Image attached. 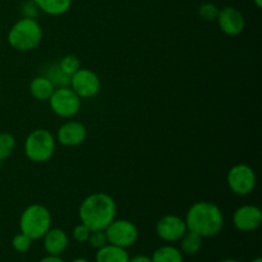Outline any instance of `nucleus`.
<instances>
[{
    "instance_id": "1",
    "label": "nucleus",
    "mask_w": 262,
    "mask_h": 262,
    "mask_svg": "<svg viewBox=\"0 0 262 262\" xmlns=\"http://www.w3.org/2000/svg\"><path fill=\"white\" fill-rule=\"evenodd\" d=\"M78 215L90 230H105L117 216V204L107 193L95 192L81 202Z\"/></svg>"
},
{
    "instance_id": "2",
    "label": "nucleus",
    "mask_w": 262,
    "mask_h": 262,
    "mask_svg": "<svg viewBox=\"0 0 262 262\" xmlns=\"http://www.w3.org/2000/svg\"><path fill=\"white\" fill-rule=\"evenodd\" d=\"M184 220L187 229L201 238L215 237L224 227V214L222 209L209 201H200L192 205Z\"/></svg>"
},
{
    "instance_id": "3",
    "label": "nucleus",
    "mask_w": 262,
    "mask_h": 262,
    "mask_svg": "<svg viewBox=\"0 0 262 262\" xmlns=\"http://www.w3.org/2000/svg\"><path fill=\"white\" fill-rule=\"evenodd\" d=\"M7 40L18 51L33 50L42 40V27L36 18L22 17L10 27Z\"/></svg>"
},
{
    "instance_id": "4",
    "label": "nucleus",
    "mask_w": 262,
    "mask_h": 262,
    "mask_svg": "<svg viewBox=\"0 0 262 262\" xmlns=\"http://www.w3.org/2000/svg\"><path fill=\"white\" fill-rule=\"evenodd\" d=\"M53 217L46 206L32 204L23 210L19 217V229L32 241L41 239L51 228Z\"/></svg>"
},
{
    "instance_id": "5",
    "label": "nucleus",
    "mask_w": 262,
    "mask_h": 262,
    "mask_svg": "<svg viewBox=\"0 0 262 262\" xmlns=\"http://www.w3.org/2000/svg\"><path fill=\"white\" fill-rule=\"evenodd\" d=\"M56 140L48 129H35L25 140V155L33 163H46L55 152Z\"/></svg>"
},
{
    "instance_id": "6",
    "label": "nucleus",
    "mask_w": 262,
    "mask_h": 262,
    "mask_svg": "<svg viewBox=\"0 0 262 262\" xmlns=\"http://www.w3.org/2000/svg\"><path fill=\"white\" fill-rule=\"evenodd\" d=\"M54 114L60 118H72L81 109V97L69 86L58 87L48 100Z\"/></svg>"
},
{
    "instance_id": "7",
    "label": "nucleus",
    "mask_w": 262,
    "mask_h": 262,
    "mask_svg": "<svg viewBox=\"0 0 262 262\" xmlns=\"http://www.w3.org/2000/svg\"><path fill=\"white\" fill-rule=\"evenodd\" d=\"M227 183L230 191L237 196H248L255 191L257 178L255 170L250 165L237 164L228 171Z\"/></svg>"
},
{
    "instance_id": "8",
    "label": "nucleus",
    "mask_w": 262,
    "mask_h": 262,
    "mask_svg": "<svg viewBox=\"0 0 262 262\" xmlns=\"http://www.w3.org/2000/svg\"><path fill=\"white\" fill-rule=\"evenodd\" d=\"M107 243L128 248L137 242L140 232L135 223L127 219H114L105 229Z\"/></svg>"
},
{
    "instance_id": "9",
    "label": "nucleus",
    "mask_w": 262,
    "mask_h": 262,
    "mask_svg": "<svg viewBox=\"0 0 262 262\" xmlns=\"http://www.w3.org/2000/svg\"><path fill=\"white\" fill-rule=\"evenodd\" d=\"M69 87L78 95L81 99H92L96 96L101 87L99 76L94 71L87 68H79L71 76Z\"/></svg>"
},
{
    "instance_id": "10",
    "label": "nucleus",
    "mask_w": 262,
    "mask_h": 262,
    "mask_svg": "<svg viewBox=\"0 0 262 262\" xmlns=\"http://www.w3.org/2000/svg\"><path fill=\"white\" fill-rule=\"evenodd\" d=\"M156 234L160 239L165 241V242L173 243L178 242L188 229H187L186 220L183 217L178 216V215H164L163 217L158 220L156 223Z\"/></svg>"
},
{
    "instance_id": "11",
    "label": "nucleus",
    "mask_w": 262,
    "mask_h": 262,
    "mask_svg": "<svg viewBox=\"0 0 262 262\" xmlns=\"http://www.w3.org/2000/svg\"><path fill=\"white\" fill-rule=\"evenodd\" d=\"M262 211L255 205H243L233 214V224L239 232H255L261 227Z\"/></svg>"
},
{
    "instance_id": "12",
    "label": "nucleus",
    "mask_w": 262,
    "mask_h": 262,
    "mask_svg": "<svg viewBox=\"0 0 262 262\" xmlns=\"http://www.w3.org/2000/svg\"><path fill=\"white\" fill-rule=\"evenodd\" d=\"M216 22L220 30L228 36H238L243 32L246 27L245 15L239 9L234 7H225L219 9Z\"/></svg>"
},
{
    "instance_id": "13",
    "label": "nucleus",
    "mask_w": 262,
    "mask_h": 262,
    "mask_svg": "<svg viewBox=\"0 0 262 262\" xmlns=\"http://www.w3.org/2000/svg\"><path fill=\"white\" fill-rule=\"evenodd\" d=\"M87 137V128L78 120H68L59 127L56 138L60 145L66 147H76L84 142Z\"/></svg>"
},
{
    "instance_id": "14",
    "label": "nucleus",
    "mask_w": 262,
    "mask_h": 262,
    "mask_svg": "<svg viewBox=\"0 0 262 262\" xmlns=\"http://www.w3.org/2000/svg\"><path fill=\"white\" fill-rule=\"evenodd\" d=\"M41 239L46 253L51 256H60L69 245L68 234L60 228H50Z\"/></svg>"
},
{
    "instance_id": "15",
    "label": "nucleus",
    "mask_w": 262,
    "mask_h": 262,
    "mask_svg": "<svg viewBox=\"0 0 262 262\" xmlns=\"http://www.w3.org/2000/svg\"><path fill=\"white\" fill-rule=\"evenodd\" d=\"M96 262H128L129 261V253L127 248L118 247V246L107 243L104 247L96 250L95 255Z\"/></svg>"
},
{
    "instance_id": "16",
    "label": "nucleus",
    "mask_w": 262,
    "mask_h": 262,
    "mask_svg": "<svg viewBox=\"0 0 262 262\" xmlns=\"http://www.w3.org/2000/svg\"><path fill=\"white\" fill-rule=\"evenodd\" d=\"M54 91H55V86L43 74L35 77L30 83L31 95L38 101H48Z\"/></svg>"
},
{
    "instance_id": "17",
    "label": "nucleus",
    "mask_w": 262,
    "mask_h": 262,
    "mask_svg": "<svg viewBox=\"0 0 262 262\" xmlns=\"http://www.w3.org/2000/svg\"><path fill=\"white\" fill-rule=\"evenodd\" d=\"M40 12L49 15L66 14L72 7V0H33Z\"/></svg>"
},
{
    "instance_id": "18",
    "label": "nucleus",
    "mask_w": 262,
    "mask_h": 262,
    "mask_svg": "<svg viewBox=\"0 0 262 262\" xmlns=\"http://www.w3.org/2000/svg\"><path fill=\"white\" fill-rule=\"evenodd\" d=\"M152 262H183V253L174 246L165 245L154 251L151 256Z\"/></svg>"
},
{
    "instance_id": "19",
    "label": "nucleus",
    "mask_w": 262,
    "mask_h": 262,
    "mask_svg": "<svg viewBox=\"0 0 262 262\" xmlns=\"http://www.w3.org/2000/svg\"><path fill=\"white\" fill-rule=\"evenodd\" d=\"M179 241H181V251L183 255H196L202 247V238L196 233L191 232V230H187L186 234Z\"/></svg>"
},
{
    "instance_id": "20",
    "label": "nucleus",
    "mask_w": 262,
    "mask_h": 262,
    "mask_svg": "<svg viewBox=\"0 0 262 262\" xmlns=\"http://www.w3.org/2000/svg\"><path fill=\"white\" fill-rule=\"evenodd\" d=\"M43 76L48 77V78L50 79L51 83L55 86V89H58V87L69 86V81H71V77L67 76V74L64 73L60 68H59L58 63L51 64Z\"/></svg>"
},
{
    "instance_id": "21",
    "label": "nucleus",
    "mask_w": 262,
    "mask_h": 262,
    "mask_svg": "<svg viewBox=\"0 0 262 262\" xmlns=\"http://www.w3.org/2000/svg\"><path fill=\"white\" fill-rule=\"evenodd\" d=\"M15 148V138L12 133H0V164L7 160Z\"/></svg>"
},
{
    "instance_id": "22",
    "label": "nucleus",
    "mask_w": 262,
    "mask_h": 262,
    "mask_svg": "<svg viewBox=\"0 0 262 262\" xmlns=\"http://www.w3.org/2000/svg\"><path fill=\"white\" fill-rule=\"evenodd\" d=\"M58 66L67 76L71 77L72 74H74L79 68H81V61H79L78 56L68 54V55L63 56V58L59 60Z\"/></svg>"
},
{
    "instance_id": "23",
    "label": "nucleus",
    "mask_w": 262,
    "mask_h": 262,
    "mask_svg": "<svg viewBox=\"0 0 262 262\" xmlns=\"http://www.w3.org/2000/svg\"><path fill=\"white\" fill-rule=\"evenodd\" d=\"M31 246H32V239L28 238L26 234H23L22 232L17 233V234L12 238V247L15 252H27V251H30Z\"/></svg>"
},
{
    "instance_id": "24",
    "label": "nucleus",
    "mask_w": 262,
    "mask_h": 262,
    "mask_svg": "<svg viewBox=\"0 0 262 262\" xmlns=\"http://www.w3.org/2000/svg\"><path fill=\"white\" fill-rule=\"evenodd\" d=\"M199 14L205 20H216L217 14H219V8L214 3H205L199 7Z\"/></svg>"
},
{
    "instance_id": "25",
    "label": "nucleus",
    "mask_w": 262,
    "mask_h": 262,
    "mask_svg": "<svg viewBox=\"0 0 262 262\" xmlns=\"http://www.w3.org/2000/svg\"><path fill=\"white\" fill-rule=\"evenodd\" d=\"M87 242H89L90 246H91L92 248H95V250H99V248L106 246L107 238L106 234H105V230H91Z\"/></svg>"
},
{
    "instance_id": "26",
    "label": "nucleus",
    "mask_w": 262,
    "mask_h": 262,
    "mask_svg": "<svg viewBox=\"0 0 262 262\" xmlns=\"http://www.w3.org/2000/svg\"><path fill=\"white\" fill-rule=\"evenodd\" d=\"M20 13H22V17L37 18L40 9H38L37 5H36V3L33 0H26L20 5Z\"/></svg>"
},
{
    "instance_id": "27",
    "label": "nucleus",
    "mask_w": 262,
    "mask_h": 262,
    "mask_svg": "<svg viewBox=\"0 0 262 262\" xmlns=\"http://www.w3.org/2000/svg\"><path fill=\"white\" fill-rule=\"evenodd\" d=\"M90 233L91 230L86 227L84 224H78L73 228V232H72V235H73V239L78 243H86L89 241Z\"/></svg>"
},
{
    "instance_id": "28",
    "label": "nucleus",
    "mask_w": 262,
    "mask_h": 262,
    "mask_svg": "<svg viewBox=\"0 0 262 262\" xmlns=\"http://www.w3.org/2000/svg\"><path fill=\"white\" fill-rule=\"evenodd\" d=\"M128 262H152V261H151V256L141 253V255H136L133 256V257H129V261Z\"/></svg>"
},
{
    "instance_id": "29",
    "label": "nucleus",
    "mask_w": 262,
    "mask_h": 262,
    "mask_svg": "<svg viewBox=\"0 0 262 262\" xmlns=\"http://www.w3.org/2000/svg\"><path fill=\"white\" fill-rule=\"evenodd\" d=\"M38 262H64V260L60 257V256L48 255V256H45V257L41 258V260Z\"/></svg>"
},
{
    "instance_id": "30",
    "label": "nucleus",
    "mask_w": 262,
    "mask_h": 262,
    "mask_svg": "<svg viewBox=\"0 0 262 262\" xmlns=\"http://www.w3.org/2000/svg\"><path fill=\"white\" fill-rule=\"evenodd\" d=\"M71 262H90L87 258H83V257H78V258H74V260H72Z\"/></svg>"
},
{
    "instance_id": "31",
    "label": "nucleus",
    "mask_w": 262,
    "mask_h": 262,
    "mask_svg": "<svg viewBox=\"0 0 262 262\" xmlns=\"http://www.w3.org/2000/svg\"><path fill=\"white\" fill-rule=\"evenodd\" d=\"M253 3H255V5L258 8V9H261V7H262V0H253Z\"/></svg>"
},
{
    "instance_id": "32",
    "label": "nucleus",
    "mask_w": 262,
    "mask_h": 262,
    "mask_svg": "<svg viewBox=\"0 0 262 262\" xmlns=\"http://www.w3.org/2000/svg\"><path fill=\"white\" fill-rule=\"evenodd\" d=\"M219 262H241V261L234 260V258H225V260H222V261H219Z\"/></svg>"
},
{
    "instance_id": "33",
    "label": "nucleus",
    "mask_w": 262,
    "mask_h": 262,
    "mask_svg": "<svg viewBox=\"0 0 262 262\" xmlns=\"http://www.w3.org/2000/svg\"><path fill=\"white\" fill-rule=\"evenodd\" d=\"M251 262H262V258L261 257H256V258H253V260Z\"/></svg>"
}]
</instances>
